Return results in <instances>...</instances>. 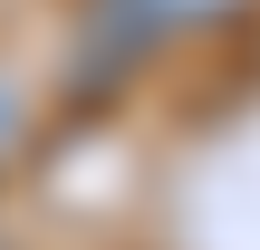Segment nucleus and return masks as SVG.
Wrapping results in <instances>:
<instances>
[{
  "instance_id": "obj_1",
  "label": "nucleus",
  "mask_w": 260,
  "mask_h": 250,
  "mask_svg": "<svg viewBox=\"0 0 260 250\" xmlns=\"http://www.w3.org/2000/svg\"><path fill=\"white\" fill-rule=\"evenodd\" d=\"M116 10H135L154 39H183V29H222V19H241L251 0H116Z\"/></svg>"
},
{
  "instance_id": "obj_2",
  "label": "nucleus",
  "mask_w": 260,
  "mask_h": 250,
  "mask_svg": "<svg viewBox=\"0 0 260 250\" xmlns=\"http://www.w3.org/2000/svg\"><path fill=\"white\" fill-rule=\"evenodd\" d=\"M19 135H29V96H19V87L0 77V164L19 154Z\"/></svg>"
}]
</instances>
